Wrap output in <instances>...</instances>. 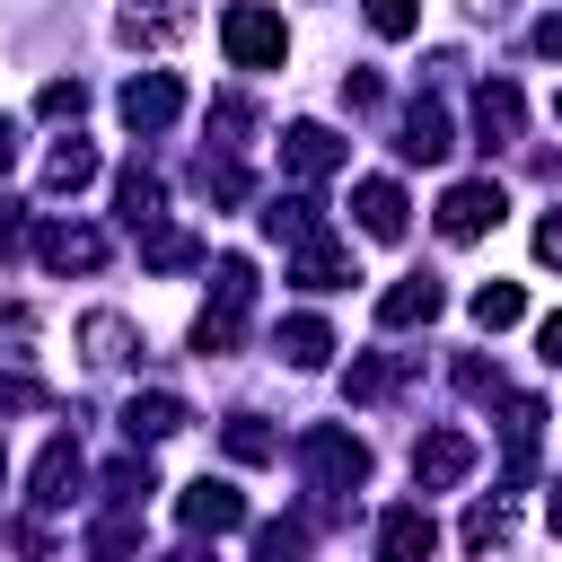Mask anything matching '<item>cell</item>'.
<instances>
[{
	"mask_svg": "<svg viewBox=\"0 0 562 562\" xmlns=\"http://www.w3.org/2000/svg\"><path fill=\"white\" fill-rule=\"evenodd\" d=\"M465 307H474V325H483V334H501V325H518V316H527V290H518V281H483Z\"/></svg>",
	"mask_w": 562,
	"mask_h": 562,
	"instance_id": "cb8c5ba5",
	"label": "cell"
},
{
	"mask_svg": "<svg viewBox=\"0 0 562 562\" xmlns=\"http://www.w3.org/2000/svg\"><path fill=\"white\" fill-rule=\"evenodd\" d=\"M501 413H509V422H501V439H509L501 483H527V465H536V430H544V404H536V395H509Z\"/></svg>",
	"mask_w": 562,
	"mask_h": 562,
	"instance_id": "4fadbf2b",
	"label": "cell"
},
{
	"mask_svg": "<svg viewBox=\"0 0 562 562\" xmlns=\"http://www.w3.org/2000/svg\"><path fill=\"white\" fill-rule=\"evenodd\" d=\"M88 483V457H79V439H44V457H35V509H70V492Z\"/></svg>",
	"mask_w": 562,
	"mask_h": 562,
	"instance_id": "9c48e42d",
	"label": "cell"
},
{
	"mask_svg": "<svg viewBox=\"0 0 562 562\" xmlns=\"http://www.w3.org/2000/svg\"><path fill=\"white\" fill-rule=\"evenodd\" d=\"M79 342H88V360H123V351H132V325H123V316H88Z\"/></svg>",
	"mask_w": 562,
	"mask_h": 562,
	"instance_id": "d6a6232c",
	"label": "cell"
},
{
	"mask_svg": "<svg viewBox=\"0 0 562 562\" xmlns=\"http://www.w3.org/2000/svg\"><path fill=\"white\" fill-rule=\"evenodd\" d=\"M140 255H149V272H184V263H202V246H193L184 228H149Z\"/></svg>",
	"mask_w": 562,
	"mask_h": 562,
	"instance_id": "f546056e",
	"label": "cell"
},
{
	"mask_svg": "<svg viewBox=\"0 0 562 562\" xmlns=\"http://www.w3.org/2000/svg\"><path fill=\"white\" fill-rule=\"evenodd\" d=\"M395 386H404V360H395V351H369V360H351V378H342L351 404H378V395H395Z\"/></svg>",
	"mask_w": 562,
	"mask_h": 562,
	"instance_id": "44dd1931",
	"label": "cell"
},
{
	"mask_svg": "<svg viewBox=\"0 0 562 562\" xmlns=\"http://www.w3.org/2000/svg\"><path fill=\"white\" fill-rule=\"evenodd\" d=\"M0 483H9V457H0Z\"/></svg>",
	"mask_w": 562,
	"mask_h": 562,
	"instance_id": "7dc6e473",
	"label": "cell"
},
{
	"mask_svg": "<svg viewBox=\"0 0 562 562\" xmlns=\"http://www.w3.org/2000/svg\"><path fill=\"white\" fill-rule=\"evenodd\" d=\"M299 465H307V483H316L325 501H351V492L369 483V448H360L351 430H334V422H316V430L299 439Z\"/></svg>",
	"mask_w": 562,
	"mask_h": 562,
	"instance_id": "6da1fadb",
	"label": "cell"
},
{
	"mask_svg": "<svg viewBox=\"0 0 562 562\" xmlns=\"http://www.w3.org/2000/svg\"><path fill=\"white\" fill-rule=\"evenodd\" d=\"M263 228H272L281 246H316V237H325V211H316V193H272V202H263Z\"/></svg>",
	"mask_w": 562,
	"mask_h": 562,
	"instance_id": "e0dca14e",
	"label": "cell"
},
{
	"mask_svg": "<svg viewBox=\"0 0 562 562\" xmlns=\"http://www.w3.org/2000/svg\"><path fill=\"white\" fill-rule=\"evenodd\" d=\"M114 211H123V228H132V237H149V228L167 220V184H158L149 167H123V184H114Z\"/></svg>",
	"mask_w": 562,
	"mask_h": 562,
	"instance_id": "9a60e30c",
	"label": "cell"
},
{
	"mask_svg": "<svg viewBox=\"0 0 562 562\" xmlns=\"http://www.w3.org/2000/svg\"><path fill=\"white\" fill-rule=\"evenodd\" d=\"M176 518H184V536H228V527H246V492L220 483V474H202V483L176 492Z\"/></svg>",
	"mask_w": 562,
	"mask_h": 562,
	"instance_id": "5b68a950",
	"label": "cell"
},
{
	"mask_svg": "<svg viewBox=\"0 0 562 562\" xmlns=\"http://www.w3.org/2000/svg\"><path fill=\"white\" fill-rule=\"evenodd\" d=\"M220 44H228V61H237V70H281V53H290V26H281V9H263V0H237V9L220 18Z\"/></svg>",
	"mask_w": 562,
	"mask_h": 562,
	"instance_id": "7a4b0ae2",
	"label": "cell"
},
{
	"mask_svg": "<svg viewBox=\"0 0 562 562\" xmlns=\"http://www.w3.org/2000/svg\"><path fill=\"white\" fill-rule=\"evenodd\" d=\"M378 97H386V88H378V79H369V70H351V79H342V105H351V114H369V105H378Z\"/></svg>",
	"mask_w": 562,
	"mask_h": 562,
	"instance_id": "f35d334b",
	"label": "cell"
},
{
	"mask_svg": "<svg viewBox=\"0 0 562 562\" xmlns=\"http://www.w3.org/2000/svg\"><path fill=\"white\" fill-rule=\"evenodd\" d=\"M167 562H202V553H167Z\"/></svg>",
	"mask_w": 562,
	"mask_h": 562,
	"instance_id": "bcb514c9",
	"label": "cell"
},
{
	"mask_svg": "<svg viewBox=\"0 0 562 562\" xmlns=\"http://www.w3.org/2000/svg\"><path fill=\"white\" fill-rule=\"evenodd\" d=\"M167 430H184V404L176 395H132L123 404V439L140 448V439H167Z\"/></svg>",
	"mask_w": 562,
	"mask_h": 562,
	"instance_id": "ffe728a7",
	"label": "cell"
},
{
	"mask_svg": "<svg viewBox=\"0 0 562 562\" xmlns=\"http://www.w3.org/2000/svg\"><path fill=\"white\" fill-rule=\"evenodd\" d=\"M536 263H562V211L536 220Z\"/></svg>",
	"mask_w": 562,
	"mask_h": 562,
	"instance_id": "60d3db41",
	"label": "cell"
},
{
	"mask_svg": "<svg viewBox=\"0 0 562 562\" xmlns=\"http://www.w3.org/2000/svg\"><path fill=\"white\" fill-rule=\"evenodd\" d=\"M237 334H246V316H228V307H202V316H193V351H202V360H228Z\"/></svg>",
	"mask_w": 562,
	"mask_h": 562,
	"instance_id": "4316f807",
	"label": "cell"
},
{
	"mask_svg": "<svg viewBox=\"0 0 562 562\" xmlns=\"http://www.w3.org/2000/svg\"><path fill=\"white\" fill-rule=\"evenodd\" d=\"M281 167H290V176H334V167H342V140H334L325 123H290V132H281Z\"/></svg>",
	"mask_w": 562,
	"mask_h": 562,
	"instance_id": "5bb4252c",
	"label": "cell"
},
{
	"mask_svg": "<svg viewBox=\"0 0 562 562\" xmlns=\"http://www.w3.org/2000/svg\"><path fill=\"white\" fill-rule=\"evenodd\" d=\"M553 114H562V97H553Z\"/></svg>",
	"mask_w": 562,
	"mask_h": 562,
	"instance_id": "c3c4849f",
	"label": "cell"
},
{
	"mask_svg": "<svg viewBox=\"0 0 562 562\" xmlns=\"http://www.w3.org/2000/svg\"><path fill=\"white\" fill-rule=\"evenodd\" d=\"M360 18H369V35H386V44H395V35H413V26H422V0H360Z\"/></svg>",
	"mask_w": 562,
	"mask_h": 562,
	"instance_id": "4dcf8cb0",
	"label": "cell"
},
{
	"mask_svg": "<svg viewBox=\"0 0 562 562\" xmlns=\"http://www.w3.org/2000/svg\"><path fill=\"white\" fill-rule=\"evenodd\" d=\"M9 167H18V123L0 114V176H9Z\"/></svg>",
	"mask_w": 562,
	"mask_h": 562,
	"instance_id": "ee69618b",
	"label": "cell"
},
{
	"mask_svg": "<svg viewBox=\"0 0 562 562\" xmlns=\"http://www.w3.org/2000/svg\"><path fill=\"white\" fill-rule=\"evenodd\" d=\"M448 149H457V132H448V114L422 97V105L404 114V140H395V158H404V167H439Z\"/></svg>",
	"mask_w": 562,
	"mask_h": 562,
	"instance_id": "7c38bea8",
	"label": "cell"
},
{
	"mask_svg": "<svg viewBox=\"0 0 562 562\" xmlns=\"http://www.w3.org/2000/svg\"><path fill=\"white\" fill-rule=\"evenodd\" d=\"M246 123H255V114H246V97H220V105H211V132H228V140H237Z\"/></svg>",
	"mask_w": 562,
	"mask_h": 562,
	"instance_id": "ab89813d",
	"label": "cell"
},
{
	"mask_svg": "<svg viewBox=\"0 0 562 562\" xmlns=\"http://www.w3.org/2000/svg\"><path fill=\"white\" fill-rule=\"evenodd\" d=\"M351 211H360L369 237H404V220H413V202H404L395 176H360V184H351Z\"/></svg>",
	"mask_w": 562,
	"mask_h": 562,
	"instance_id": "30bf717a",
	"label": "cell"
},
{
	"mask_svg": "<svg viewBox=\"0 0 562 562\" xmlns=\"http://www.w3.org/2000/svg\"><path fill=\"white\" fill-rule=\"evenodd\" d=\"M457 386H465V395H501V369H492V360H474V351H465V360H457Z\"/></svg>",
	"mask_w": 562,
	"mask_h": 562,
	"instance_id": "8d00e7d4",
	"label": "cell"
},
{
	"mask_svg": "<svg viewBox=\"0 0 562 562\" xmlns=\"http://www.w3.org/2000/svg\"><path fill=\"white\" fill-rule=\"evenodd\" d=\"M114 35H123V44H176V35H184V9H167V0L140 9V0H132V9L114 18Z\"/></svg>",
	"mask_w": 562,
	"mask_h": 562,
	"instance_id": "ac0fdd59",
	"label": "cell"
},
{
	"mask_svg": "<svg viewBox=\"0 0 562 562\" xmlns=\"http://www.w3.org/2000/svg\"><path fill=\"white\" fill-rule=\"evenodd\" d=\"M255 562H307V527H299V518L255 527Z\"/></svg>",
	"mask_w": 562,
	"mask_h": 562,
	"instance_id": "f1b7e54d",
	"label": "cell"
},
{
	"mask_svg": "<svg viewBox=\"0 0 562 562\" xmlns=\"http://www.w3.org/2000/svg\"><path fill=\"white\" fill-rule=\"evenodd\" d=\"M474 474V439L465 430H422L413 439V483L422 492H448V483H465Z\"/></svg>",
	"mask_w": 562,
	"mask_h": 562,
	"instance_id": "8992f818",
	"label": "cell"
},
{
	"mask_svg": "<svg viewBox=\"0 0 562 562\" xmlns=\"http://www.w3.org/2000/svg\"><path fill=\"white\" fill-rule=\"evenodd\" d=\"M536 351H544V369H562V316H544V325H536Z\"/></svg>",
	"mask_w": 562,
	"mask_h": 562,
	"instance_id": "b9f144b4",
	"label": "cell"
},
{
	"mask_svg": "<svg viewBox=\"0 0 562 562\" xmlns=\"http://www.w3.org/2000/svg\"><path fill=\"white\" fill-rule=\"evenodd\" d=\"M105 492H114L123 509H140V492H158V483H149V465H140V457H123V465H105Z\"/></svg>",
	"mask_w": 562,
	"mask_h": 562,
	"instance_id": "d590c367",
	"label": "cell"
},
{
	"mask_svg": "<svg viewBox=\"0 0 562 562\" xmlns=\"http://www.w3.org/2000/svg\"><path fill=\"white\" fill-rule=\"evenodd\" d=\"M430 553H439V527H430L422 501H404V509L378 518V562H430Z\"/></svg>",
	"mask_w": 562,
	"mask_h": 562,
	"instance_id": "52a82bcc",
	"label": "cell"
},
{
	"mask_svg": "<svg viewBox=\"0 0 562 562\" xmlns=\"http://www.w3.org/2000/svg\"><path fill=\"white\" fill-rule=\"evenodd\" d=\"M35 255H44L53 272H97V263H105V237H97V228H70V220H53V228L35 237Z\"/></svg>",
	"mask_w": 562,
	"mask_h": 562,
	"instance_id": "2e32d148",
	"label": "cell"
},
{
	"mask_svg": "<svg viewBox=\"0 0 562 562\" xmlns=\"http://www.w3.org/2000/svg\"><path fill=\"white\" fill-rule=\"evenodd\" d=\"M193 176H202V193H211V202H246V167H237V158H202Z\"/></svg>",
	"mask_w": 562,
	"mask_h": 562,
	"instance_id": "836d02e7",
	"label": "cell"
},
{
	"mask_svg": "<svg viewBox=\"0 0 562 562\" xmlns=\"http://www.w3.org/2000/svg\"><path fill=\"white\" fill-rule=\"evenodd\" d=\"M35 404H44L35 378H0V413H35Z\"/></svg>",
	"mask_w": 562,
	"mask_h": 562,
	"instance_id": "74e56055",
	"label": "cell"
},
{
	"mask_svg": "<svg viewBox=\"0 0 562 562\" xmlns=\"http://www.w3.org/2000/svg\"><path fill=\"white\" fill-rule=\"evenodd\" d=\"M35 114H44V123H79V114H88V88H79V79H44Z\"/></svg>",
	"mask_w": 562,
	"mask_h": 562,
	"instance_id": "1f68e13d",
	"label": "cell"
},
{
	"mask_svg": "<svg viewBox=\"0 0 562 562\" xmlns=\"http://www.w3.org/2000/svg\"><path fill=\"white\" fill-rule=\"evenodd\" d=\"M220 448H228L237 465H272V457H281V439H272V430H263L255 413H228V430H220Z\"/></svg>",
	"mask_w": 562,
	"mask_h": 562,
	"instance_id": "484cf974",
	"label": "cell"
},
{
	"mask_svg": "<svg viewBox=\"0 0 562 562\" xmlns=\"http://www.w3.org/2000/svg\"><path fill=\"white\" fill-rule=\"evenodd\" d=\"M114 105H123V123H132V132H167V123L184 114V79H176V70H132Z\"/></svg>",
	"mask_w": 562,
	"mask_h": 562,
	"instance_id": "277c9868",
	"label": "cell"
},
{
	"mask_svg": "<svg viewBox=\"0 0 562 562\" xmlns=\"http://www.w3.org/2000/svg\"><path fill=\"white\" fill-rule=\"evenodd\" d=\"M211 307H228V316L255 307V263H246V255H220V263H211Z\"/></svg>",
	"mask_w": 562,
	"mask_h": 562,
	"instance_id": "603a6c76",
	"label": "cell"
},
{
	"mask_svg": "<svg viewBox=\"0 0 562 562\" xmlns=\"http://www.w3.org/2000/svg\"><path fill=\"white\" fill-rule=\"evenodd\" d=\"M544 509H553V536H562V483H553V501H544Z\"/></svg>",
	"mask_w": 562,
	"mask_h": 562,
	"instance_id": "f6af8a7d",
	"label": "cell"
},
{
	"mask_svg": "<svg viewBox=\"0 0 562 562\" xmlns=\"http://www.w3.org/2000/svg\"><path fill=\"white\" fill-rule=\"evenodd\" d=\"M97 176V149L88 140H53V158H44V193H79Z\"/></svg>",
	"mask_w": 562,
	"mask_h": 562,
	"instance_id": "7402d4cb",
	"label": "cell"
},
{
	"mask_svg": "<svg viewBox=\"0 0 562 562\" xmlns=\"http://www.w3.org/2000/svg\"><path fill=\"white\" fill-rule=\"evenodd\" d=\"M290 281H299V290H342V281H360V272H351V255H342V246H325V237H316V246H299Z\"/></svg>",
	"mask_w": 562,
	"mask_h": 562,
	"instance_id": "d6986e66",
	"label": "cell"
},
{
	"mask_svg": "<svg viewBox=\"0 0 562 562\" xmlns=\"http://www.w3.org/2000/svg\"><path fill=\"white\" fill-rule=\"evenodd\" d=\"M536 53H553V61H562V9H553V18L536 26Z\"/></svg>",
	"mask_w": 562,
	"mask_h": 562,
	"instance_id": "7bdbcfd3",
	"label": "cell"
},
{
	"mask_svg": "<svg viewBox=\"0 0 562 562\" xmlns=\"http://www.w3.org/2000/svg\"><path fill=\"white\" fill-rule=\"evenodd\" d=\"M132 544H140V527H132V518H97V527H88V553H97V562H123Z\"/></svg>",
	"mask_w": 562,
	"mask_h": 562,
	"instance_id": "e575fe53",
	"label": "cell"
},
{
	"mask_svg": "<svg viewBox=\"0 0 562 562\" xmlns=\"http://www.w3.org/2000/svg\"><path fill=\"white\" fill-rule=\"evenodd\" d=\"M518 123H527V97H518L509 79H483V88H474V140H483V149H509Z\"/></svg>",
	"mask_w": 562,
	"mask_h": 562,
	"instance_id": "ba28073f",
	"label": "cell"
},
{
	"mask_svg": "<svg viewBox=\"0 0 562 562\" xmlns=\"http://www.w3.org/2000/svg\"><path fill=\"white\" fill-rule=\"evenodd\" d=\"M439 307H448V290H439L430 272H404V281L378 299V325H386V334H404V325H430Z\"/></svg>",
	"mask_w": 562,
	"mask_h": 562,
	"instance_id": "8fae6325",
	"label": "cell"
},
{
	"mask_svg": "<svg viewBox=\"0 0 562 562\" xmlns=\"http://www.w3.org/2000/svg\"><path fill=\"white\" fill-rule=\"evenodd\" d=\"M325 351H334L325 316H290V325H281V360H290V369H325Z\"/></svg>",
	"mask_w": 562,
	"mask_h": 562,
	"instance_id": "d4e9b609",
	"label": "cell"
},
{
	"mask_svg": "<svg viewBox=\"0 0 562 562\" xmlns=\"http://www.w3.org/2000/svg\"><path fill=\"white\" fill-rule=\"evenodd\" d=\"M501 211H509V193H501L492 176H465V184L439 193V237H448V246H474L483 228H501Z\"/></svg>",
	"mask_w": 562,
	"mask_h": 562,
	"instance_id": "3957f363",
	"label": "cell"
},
{
	"mask_svg": "<svg viewBox=\"0 0 562 562\" xmlns=\"http://www.w3.org/2000/svg\"><path fill=\"white\" fill-rule=\"evenodd\" d=\"M492 544H509V501H474L465 509V553H492Z\"/></svg>",
	"mask_w": 562,
	"mask_h": 562,
	"instance_id": "83f0119b",
	"label": "cell"
}]
</instances>
